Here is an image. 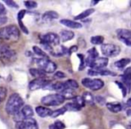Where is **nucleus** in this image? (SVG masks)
<instances>
[{"label": "nucleus", "mask_w": 131, "mask_h": 129, "mask_svg": "<svg viewBox=\"0 0 131 129\" xmlns=\"http://www.w3.org/2000/svg\"><path fill=\"white\" fill-rule=\"evenodd\" d=\"M129 129H131V126H129Z\"/></svg>", "instance_id": "obj_52"}, {"label": "nucleus", "mask_w": 131, "mask_h": 129, "mask_svg": "<svg viewBox=\"0 0 131 129\" xmlns=\"http://www.w3.org/2000/svg\"><path fill=\"white\" fill-rule=\"evenodd\" d=\"M66 110H67L65 109V107H63V108H62V109H59V110H55L54 111H53L51 117H52V118H56V117H58V116H60V115H62V114H63Z\"/></svg>", "instance_id": "obj_31"}, {"label": "nucleus", "mask_w": 131, "mask_h": 129, "mask_svg": "<svg viewBox=\"0 0 131 129\" xmlns=\"http://www.w3.org/2000/svg\"><path fill=\"white\" fill-rule=\"evenodd\" d=\"M21 113H23L24 119H31L34 115V111H33V109L31 108L29 105H25L23 106V108L21 110Z\"/></svg>", "instance_id": "obj_17"}, {"label": "nucleus", "mask_w": 131, "mask_h": 129, "mask_svg": "<svg viewBox=\"0 0 131 129\" xmlns=\"http://www.w3.org/2000/svg\"><path fill=\"white\" fill-rule=\"evenodd\" d=\"M97 3H99V1H92V5H96Z\"/></svg>", "instance_id": "obj_49"}, {"label": "nucleus", "mask_w": 131, "mask_h": 129, "mask_svg": "<svg viewBox=\"0 0 131 129\" xmlns=\"http://www.w3.org/2000/svg\"><path fill=\"white\" fill-rule=\"evenodd\" d=\"M116 34L119 39H129L131 40V30L126 29H119L116 30Z\"/></svg>", "instance_id": "obj_15"}, {"label": "nucleus", "mask_w": 131, "mask_h": 129, "mask_svg": "<svg viewBox=\"0 0 131 129\" xmlns=\"http://www.w3.org/2000/svg\"><path fill=\"white\" fill-rule=\"evenodd\" d=\"M20 37V30L15 25H9L0 29V39L1 40H18Z\"/></svg>", "instance_id": "obj_2"}, {"label": "nucleus", "mask_w": 131, "mask_h": 129, "mask_svg": "<svg viewBox=\"0 0 131 129\" xmlns=\"http://www.w3.org/2000/svg\"><path fill=\"white\" fill-rule=\"evenodd\" d=\"M49 129H59V128L57 127L54 124H52V125H50V126H49Z\"/></svg>", "instance_id": "obj_48"}, {"label": "nucleus", "mask_w": 131, "mask_h": 129, "mask_svg": "<svg viewBox=\"0 0 131 129\" xmlns=\"http://www.w3.org/2000/svg\"><path fill=\"white\" fill-rule=\"evenodd\" d=\"M5 13H6V10H5V5L2 3H0V15H4Z\"/></svg>", "instance_id": "obj_44"}, {"label": "nucleus", "mask_w": 131, "mask_h": 129, "mask_svg": "<svg viewBox=\"0 0 131 129\" xmlns=\"http://www.w3.org/2000/svg\"><path fill=\"white\" fill-rule=\"evenodd\" d=\"M82 98L84 99L85 102L88 103V104H94V102H95V97L93 96V95H92L91 93H89V92H84L82 95Z\"/></svg>", "instance_id": "obj_25"}, {"label": "nucleus", "mask_w": 131, "mask_h": 129, "mask_svg": "<svg viewBox=\"0 0 131 129\" xmlns=\"http://www.w3.org/2000/svg\"><path fill=\"white\" fill-rule=\"evenodd\" d=\"M64 86H65L66 89H77L79 88V84L76 80L74 79H68L66 82H64Z\"/></svg>", "instance_id": "obj_24"}, {"label": "nucleus", "mask_w": 131, "mask_h": 129, "mask_svg": "<svg viewBox=\"0 0 131 129\" xmlns=\"http://www.w3.org/2000/svg\"><path fill=\"white\" fill-rule=\"evenodd\" d=\"M108 59L102 57V58H97L95 62H93V64L91 65L92 69H96V71H101L103 69L104 67H106L108 65Z\"/></svg>", "instance_id": "obj_11"}, {"label": "nucleus", "mask_w": 131, "mask_h": 129, "mask_svg": "<svg viewBox=\"0 0 131 129\" xmlns=\"http://www.w3.org/2000/svg\"><path fill=\"white\" fill-rule=\"evenodd\" d=\"M107 108L110 111L113 112V113H117V112H119L121 110H122V105L119 104V103H107L106 104Z\"/></svg>", "instance_id": "obj_21"}, {"label": "nucleus", "mask_w": 131, "mask_h": 129, "mask_svg": "<svg viewBox=\"0 0 131 129\" xmlns=\"http://www.w3.org/2000/svg\"><path fill=\"white\" fill-rule=\"evenodd\" d=\"M126 107H128V108H131V98L128 99V101H127L126 102Z\"/></svg>", "instance_id": "obj_47"}, {"label": "nucleus", "mask_w": 131, "mask_h": 129, "mask_svg": "<svg viewBox=\"0 0 131 129\" xmlns=\"http://www.w3.org/2000/svg\"><path fill=\"white\" fill-rule=\"evenodd\" d=\"M104 40V37L95 36V37H92L91 39H90V42H91V44H93V45H103Z\"/></svg>", "instance_id": "obj_27"}, {"label": "nucleus", "mask_w": 131, "mask_h": 129, "mask_svg": "<svg viewBox=\"0 0 131 129\" xmlns=\"http://www.w3.org/2000/svg\"><path fill=\"white\" fill-rule=\"evenodd\" d=\"M78 50V46L77 45H73V46H71V48L69 49V53H74V52H77Z\"/></svg>", "instance_id": "obj_45"}, {"label": "nucleus", "mask_w": 131, "mask_h": 129, "mask_svg": "<svg viewBox=\"0 0 131 129\" xmlns=\"http://www.w3.org/2000/svg\"><path fill=\"white\" fill-rule=\"evenodd\" d=\"M36 112L39 117L41 118H46V117H51L53 111L51 110H49L48 108L44 106H38L36 107Z\"/></svg>", "instance_id": "obj_13"}, {"label": "nucleus", "mask_w": 131, "mask_h": 129, "mask_svg": "<svg viewBox=\"0 0 131 129\" xmlns=\"http://www.w3.org/2000/svg\"><path fill=\"white\" fill-rule=\"evenodd\" d=\"M37 64H38V69L43 71L45 73H53L57 68L56 64L49 60L48 58L37 59Z\"/></svg>", "instance_id": "obj_4"}, {"label": "nucleus", "mask_w": 131, "mask_h": 129, "mask_svg": "<svg viewBox=\"0 0 131 129\" xmlns=\"http://www.w3.org/2000/svg\"><path fill=\"white\" fill-rule=\"evenodd\" d=\"M128 116H131V110H128Z\"/></svg>", "instance_id": "obj_50"}, {"label": "nucleus", "mask_w": 131, "mask_h": 129, "mask_svg": "<svg viewBox=\"0 0 131 129\" xmlns=\"http://www.w3.org/2000/svg\"><path fill=\"white\" fill-rule=\"evenodd\" d=\"M24 5L28 9H34L38 6V4H37V2H35V1H25Z\"/></svg>", "instance_id": "obj_32"}, {"label": "nucleus", "mask_w": 131, "mask_h": 129, "mask_svg": "<svg viewBox=\"0 0 131 129\" xmlns=\"http://www.w3.org/2000/svg\"><path fill=\"white\" fill-rule=\"evenodd\" d=\"M99 75H101V76H109V75H111V76H114V73L112 72V71H104V69H101V71H99Z\"/></svg>", "instance_id": "obj_36"}, {"label": "nucleus", "mask_w": 131, "mask_h": 129, "mask_svg": "<svg viewBox=\"0 0 131 129\" xmlns=\"http://www.w3.org/2000/svg\"><path fill=\"white\" fill-rule=\"evenodd\" d=\"M48 81H47L45 78H35L34 80H32L29 85V88L31 91L34 90L39 89V88H44L45 86L47 84Z\"/></svg>", "instance_id": "obj_10"}, {"label": "nucleus", "mask_w": 131, "mask_h": 129, "mask_svg": "<svg viewBox=\"0 0 131 129\" xmlns=\"http://www.w3.org/2000/svg\"><path fill=\"white\" fill-rule=\"evenodd\" d=\"M60 40V37L55 33L50 32L41 36V43H45L50 45H58Z\"/></svg>", "instance_id": "obj_9"}, {"label": "nucleus", "mask_w": 131, "mask_h": 129, "mask_svg": "<svg viewBox=\"0 0 131 129\" xmlns=\"http://www.w3.org/2000/svg\"><path fill=\"white\" fill-rule=\"evenodd\" d=\"M61 95L64 97V99H75L77 97L76 93L73 89H65Z\"/></svg>", "instance_id": "obj_23"}, {"label": "nucleus", "mask_w": 131, "mask_h": 129, "mask_svg": "<svg viewBox=\"0 0 131 129\" xmlns=\"http://www.w3.org/2000/svg\"><path fill=\"white\" fill-rule=\"evenodd\" d=\"M78 57L80 59V65H79V71H82V69H84L85 65H86V59H84V55L80 54V53H78Z\"/></svg>", "instance_id": "obj_33"}, {"label": "nucleus", "mask_w": 131, "mask_h": 129, "mask_svg": "<svg viewBox=\"0 0 131 129\" xmlns=\"http://www.w3.org/2000/svg\"><path fill=\"white\" fill-rule=\"evenodd\" d=\"M130 62H131V60L129 58L121 59V60H119V61H117V62H114V66L119 69H123L127 65H128Z\"/></svg>", "instance_id": "obj_20"}, {"label": "nucleus", "mask_w": 131, "mask_h": 129, "mask_svg": "<svg viewBox=\"0 0 131 129\" xmlns=\"http://www.w3.org/2000/svg\"><path fill=\"white\" fill-rule=\"evenodd\" d=\"M33 52H34L37 55L40 56V58H48L47 53L42 50L41 48H39L38 46H33Z\"/></svg>", "instance_id": "obj_28"}, {"label": "nucleus", "mask_w": 131, "mask_h": 129, "mask_svg": "<svg viewBox=\"0 0 131 129\" xmlns=\"http://www.w3.org/2000/svg\"><path fill=\"white\" fill-rule=\"evenodd\" d=\"M88 75H90V76H97V75H99V71L91 69L88 71Z\"/></svg>", "instance_id": "obj_40"}, {"label": "nucleus", "mask_w": 131, "mask_h": 129, "mask_svg": "<svg viewBox=\"0 0 131 129\" xmlns=\"http://www.w3.org/2000/svg\"><path fill=\"white\" fill-rule=\"evenodd\" d=\"M122 77V83L124 85H126L128 87H129L131 85V68H128L126 71H124V74Z\"/></svg>", "instance_id": "obj_18"}, {"label": "nucleus", "mask_w": 131, "mask_h": 129, "mask_svg": "<svg viewBox=\"0 0 131 129\" xmlns=\"http://www.w3.org/2000/svg\"><path fill=\"white\" fill-rule=\"evenodd\" d=\"M64 107H65V109L67 110H71V111H78V110H79L81 109L80 107H79L78 104H76L75 102L68 103V104H66Z\"/></svg>", "instance_id": "obj_29"}, {"label": "nucleus", "mask_w": 131, "mask_h": 129, "mask_svg": "<svg viewBox=\"0 0 131 129\" xmlns=\"http://www.w3.org/2000/svg\"><path fill=\"white\" fill-rule=\"evenodd\" d=\"M5 3L7 5H9L10 7H14V8H18L17 4L14 1H11V0H5Z\"/></svg>", "instance_id": "obj_38"}, {"label": "nucleus", "mask_w": 131, "mask_h": 129, "mask_svg": "<svg viewBox=\"0 0 131 129\" xmlns=\"http://www.w3.org/2000/svg\"><path fill=\"white\" fill-rule=\"evenodd\" d=\"M95 13V9H86V10H85L84 12H82L81 14H79V15H77L76 17H75V20H82V19H85V18L88 17V16L90 15V14H94Z\"/></svg>", "instance_id": "obj_26"}, {"label": "nucleus", "mask_w": 131, "mask_h": 129, "mask_svg": "<svg viewBox=\"0 0 131 129\" xmlns=\"http://www.w3.org/2000/svg\"><path fill=\"white\" fill-rule=\"evenodd\" d=\"M74 38V32L71 30H62L60 33V39L62 42L70 41Z\"/></svg>", "instance_id": "obj_16"}, {"label": "nucleus", "mask_w": 131, "mask_h": 129, "mask_svg": "<svg viewBox=\"0 0 131 129\" xmlns=\"http://www.w3.org/2000/svg\"><path fill=\"white\" fill-rule=\"evenodd\" d=\"M58 17H59V14L56 12H54V11H48V12H46L43 14L42 19L46 21H52V20L57 19Z\"/></svg>", "instance_id": "obj_19"}, {"label": "nucleus", "mask_w": 131, "mask_h": 129, "mask_svg": "<svg viewBox=\"0 0 131 129\" xmlns=\"http://www.w3.org/2000/svg\"><path fill=\"white\" fill-rule=\"evenodd\" d=\"M103 54L107 57L118 56L121 53V47L114 44H104L101 46Z\"/></svg>", "instance_id": "obj_6"}, {"label": "nucleus", "mask_w": 131, "mask_h": 129, "mask_svg": "<svg viewBox=\"0 0 131 129\" xmlns=\"http://www.w3.org/2000/svg\"><path fill=\"white\" fill-rule=\"evenodd\" d=\"M61 24L66 26L68 28L71 29H80L82 27V24L79 22H77L75 21H71V20H67V19H62L60 21Z\"/></svg>", "instance_id": "obj_14"}, {"label": "nucleus", "mask_w": 131, "mask_h": 129, "mask_svg": "<svg viewBox=\"0 0 131 129\" xmlns=\"http://www.w3.org/2000/svg\"><path fill=\"white\" fill-rule=\"evenodd\" d=\"M54 76L55 77H58V78H63V77H66V75L63 72H62V71H57V72H55Z\"/></svg>", "instance_id": "obj_43"}, {"label": "nucleus", "mask_w": 131, "mask_h": 129, "mask_svg": "<svg viewBox=\"0 0 131 129\" xmlns=\"http://www.w3.org/2000/svg\"><path fill=\"white\" fill-rule=\"evenodd\" d=\"M15 126L17 129H38V122L33 118L26 119L21 122H17Z\"/></svg>", "instance_id": "obj_8"}, {"label": "nucleus", "mask_w": 131, "mask_h": 129, "mask_svg": "<svg viewBox=\"0 0 131 129\" xmlns=\"http://www.w3.org/2000/svg\"><path fill=\"white\" fill-rule=\"evenodd\" d=\"M82 85L85 87H88L89 89L93 90V91H97V90H100L101 88L104 87V83L101 79H90V78H83L81 81Z\"/></svg>", "instance_id": "obj_7"}, {"label": "nucleus", "mask_w": 131, "mask_h": 129, "mask_svg": "<svg viewBox=\"0 0 131 129\" xmlns=\"http://www.w3.org/2000/svg\"><path fill=\"white\" fill-rule=\"evenodd\" d=\"M17 55L14 50L11 49L8 45H0V61L5 65L12 64L15 62Z\"/></svg>", "instance_id": "obj_3"}, {"label": "nucleus", "mask_w": 131, "mask_h": 129, "mask_svg": "<svg viewBox=\"0 0 131 129\" xmlns=\"http://www.w3.org/2000/svg\"><path fill=\"white\" fill-rule=\"evenodd\" d=\"M64 97L61 93H53L44 96L41 99V102L47 106H57L64 102Z\"/></svg>", "instance_id": "obj_5"}, {"label": "nucleus", "mask_w": 131, "mask_h": 129, "mask_svg": "<svg viewBox=\"0 0 131 129\" xmlns=\"http://www.w3.org/2000/svg\"><path fill=\"white\" fill-rule=\"evenodd\" d=\"M74 100V102L76 103V104H78L80 108H82L83 106L85 105V101H84V99L82 98V96H77L75 99H73Z\"/></svg>", "instance_id": "obj_34"}, {"label": "nucleus", "mask_w": 131, "mask_h": 129, "mask_svg": "<svg viewBox=\"0 0 131 129\" xmlns=\"http://www.w3.org/2000/svg\"><path fill=\"white\" fill-rule=\"evenodd\" d=\"M7 22V17L5 15H0V26L5 24Z\"/></svg>", "instance_id": "obj_41"}, {"label": "nucleus", "mask_w": 131, "mask_h": 129, "mask_svg": "<svg viewBox=\"0 0 131 129\" xmlns=\"http://www.w3.org/2000/svg\"><path fill=\"white\" fill-rule=\"evenodd\" d=\"M129 5H130V6H131V1H129Z\"/></svg>", "instance_id": "obj_51"}, {"label": "nucleus", "mask_w": 131, "mask_h": 129, "mask_svg": "<svg viewBox=\"0 0 131 129\" xmlns=\"http://www.w3.org/2000/svg\"><path fill=\"white\" fill-rule=\"evenodd\" d=\"M29 73L35 78H44V77L46 75L45 72L39 69H29Z\"/></svg>", "instance_id": "obj_22"}, {"label": "nucleus", "mask_w": 131, "mask_h": 129, "mask_svg": "<svg viewBox=\"0 0 131 129\" xmlns=\"http://www.w3.org/2000/svg\"><path fill=\"white\" fill-rule=\"evenodd\" d=\"M23 104H24V102L18 93H12L7 100L6 105H5V110L9 115L14 116V114L19 112L23 108Z\"/></svg>", "instance_id": "obj_1"}, {"label": "nucleus", "mask_w": 131, "mask_h": 129, "mask_svg": "<svg viewBox=\"0 0 131 129\" xmlns=\"http://www.w3.org/2000/svg\"><path fill=\"white\" fill-rule=\"evenodd\" d=\"M95 102H97L98 104H100V105L107 104L106 101H105V98H104V97H103V96H101V95H96V96L95 97Z\"/></svg>", "instance_id": "obj_35"}, {"label": "nucleus", "mask_w": 131, "mask_h": 129, "mask_svg": "<svg viewBox=\"0 0 131 129\" xmlns=\"http://www.w3.org/2000/svg\"><path fill=\"white\" fill-rule=\"evenodd\" d=\"M26 14V10H21L18 13V21H23V16Z\"/></svg>", "instance_id": "obj_39"}, {"label": "nucleus", "mask_w": 131, "mask_h": 129, "mask_svg": "<svg viewBox=\"0 0 131 129\" xmlns=\"http://www.w3.org/2000/svg\"><path fill=\"white\" fill-rule=\"evenodd\" d=\"M98 58V53L95 48H91L88 52V57L86 59V65H88L91 67L93 62Z\"/></svg>", "instance_id": "obj_12"}, {"label": "nucleus", "mask_w": 131, "mask_h": 129, "mask_svg": "<svg viewBox=\"0 0 131 129\" xmlns=\"http://www.w3.org/2000/svg\"><path fill=\"white\" fill-rule=\"evenodd\" d=\"M119 40H121L123 43L126 44L128 46H131V40H129V39H119Z\"/></svg>", "instance_id": "obj_46"}, {"label": "nucleus", "mask_w": 131, "mask_h": 129, "mask_svg": "<svg viewBox=\"0 0 131 129\" xmlns=\"http://www.w3.org/2000/svg\"><path fill=\"white\" fill-rule=\"evenodd\" d=\"M7 95V89L5 86H0V104L5 101Z\"/></svg>", "instance_id": "obj_30"}, {"label": "nucleus", "mask_w": 131, "mask_h": 129, "mask_svg": "<svg viewBox=\"0 0 131 129\" xmlns=\"http://www.w3.org/2000/svg\"><path fill=\"white\" fill-rule=\"evenodd\" d=\"M54 125L59 129H63V128H65V125H64L63 123L62 122V121H56V122L54 123Z\"/></svg>", "instance_id": "obj_42"}, {"label": "nucleus", "mask_w": 131, "mask_h": 129, "mask_svg": "<svg viewBox=\"0 0 131 129\" xmlns=\"http://www.w3.org/2000/svg\"><path fill=\"white\" fill-rule=\"evenodd\" d=\"M116 84L119 86V88H121V91H122L123 97H125L127 95V90H126V86H125V85H123V83H119V82H116Z\"/></svg>", "instance_id": "obj_37"}]
</instances>
